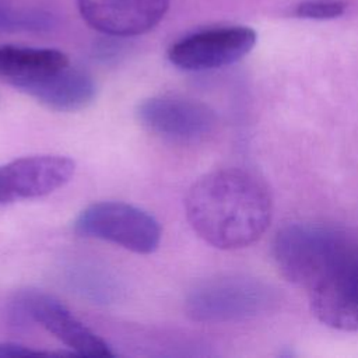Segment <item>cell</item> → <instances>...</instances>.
<instances>
[{
	"label": "cell",
	"instance_id": "cell-1",
	"mask_svg": "<svg viewBox=\"0 0 358 358\" xmlns=\"http://www.w3.org/2000/svg\"><path fill=\"white\" fill-rule=\"evenodd\" d=\"M190 227L214 248L232 250L256 242L273 215L267 185L255 173L224 168L199 178L185 197Z\"/></svg>",
	"mask_w": 358,
	"mask_h": 358
},
{
	"label": "cell",
	"instance_id": "cell-2",
	"mask_svg": "<svg viewBox=\"0 0 358 358\" xmlns=\"http://www.w3.org/2000/svg\"><path fill=\"white\" fill-rule=\"evenodd\" d=\"M345 231L317 222H291L273 241V259L280 273L306 291L350 241Z\"/></svg>",
	"mask_w": 358,
	"mask_h": 358
},
{
	"label": "cell",
	"instance_id": "cell-3",
	"mask_svg": "<svg viewBox=\"0 0 358 358\" xmlns=\"http://www.w3.org/2000/svg\"><path fill=\"white\" fill-rule=\"evenodd\" d=\"M275 294L262 280L225 274L204 280L187 294L185 309L201 323H228L253 319L270 309Z\"/></svg>",
	"mask_w": 358,
	"mask_h": 358
},
{
	"label": "cell",
	"instance_id": "cell-4",
	"mask_svg": "<svg viewBox=\"0 0 358 358\" xmlns=\"http://www.w3.org/2000/svg\"><path fill=\"white\" fill-rule=\"evenodd\" d=\"M73 227L81 236L106 241L140 255L152 253L161 242L159 222L147 211L122 201L85 207Z\"/></svg>",
	"mask_w": 358,
	"mask_h": 358
},
{
	"label": "cell",
	"instance_id": "cell-5",
	"mask_svg": "<svg viewBox=\"0 0 358 358\" xmlns=\"http://www.w3.org/2000/svg\"><path fill=\"white\" fill-rule=\"evenodd\" d=\"M312 313L323 324L358 331V241L350 238L308 289Z\"/></svg>",
	"mask_w": 358,
	"mask_h": 358
},
{
	"label": "cell",
	"instance_id": "cell-6",
	"mask_svg": "<svg viewBox=\"0 0 358 358\" xmlns=\"http://www.w3.org/2000/svg\"><path fill=\"white\" fill-rule=\"evenodd\" d=\"M11 324L25 326L28 322L41 324L66 347L81 357L112 358L109 345L81 323L55 296L36 289L18 292L8 305Z\"/></svg>",
	"mask_w": 358,
	"mask_h": 358
},
{
	"label": "cell",
	"instance_id": "cell-7",
	"mask_svg": "<svg viewBox=\"0 0 358 358\" xmlns=\"http://www.w3.org/2000/svg\"><path fill=\"white\" fill-rule=\"evenodd\" d=\"M256 32L243 25H224L196 31L171 45L169 62L187 71H204L232 64L255 46Z\"/></svg>",
	"mask_w": 358,
	"mask_h": 358
},
{
	"label": "cell",
	"instance_id": "cell-8",
	"mask_svg": "<svg viewBox=\"0 0 358 358\" xmlns=\"http://www.w3.org/2000/svg\"><path fill=\"white\" fill-rule=\"evenodd\" d=\"M136 117L152 134L182 143L199 141L217 126V115L210 106L180 95L147 98L137 105Z\"/></svg>",
	"mask_w": 358,
	"mask_h": 358
},
{
	"label": "cell",
	"instance_id": "cell-9",
	"mask_svg": "<svg viewBox=\"0 0 358 358\" xmlns=\"http://www.w3.org/2000/svg\"><path fill=\"white\" fill-rule=\"evenodd\" d=\"M76 169L62 155L22 157L0 166V204L46 196L64 186Z\"/></svg>",
	"mask_w": 358,
	"mask_h": 358
},
{
	"label": "cell",
	"instance_id": "cell-10",
	"mask_svg": "<svg viewBox=\"0 0 358 358\" xmlns=\"http://www.w3.org/2000/svg\"><path fill=\"white\" fill-rule=\"evenodd\" d=\"M83 20L110 36H136L151 31L165 17L171 0H77Z\"/></svg>",
	"mask_w": 358,
	"mask_h": 358
},
{
	"label": "cell",
	"instance_id": "cell-11",
	"mask_svg": "<svg viewBox=\"0 0 358 358\" xmlns=\"http://www.w3.org/2000/svg\"><path fill=\"white\" fill-rule=\"evenodd\" d=\"M67 64L69 57L57 49L0 46V78L22 92Z\"/></svg>",
	"mask_w": 358,
	"mask_h": 358
},
{
	"label": "cell",
	"instance_id": "cell-12",
	"mask_svg": "<svg viewBox=\"0 0 358 358\" xmlns=\"http://www.w3.org/2000/svg\"><path fill=\"white\" fill-rule=\"evenodd\" d=\"M25 94L57 112H74L88 106L96 94L92 77L71 64L31 85Z\"/></svg>",
	"mask_w": 358,
	"mask_h": 358
},
{
	"label": "cell",
	"instance_id": "cell-13",
	"mask_svg": "<svg viewBox=\"0 0 358 358\" xmlns=\"http://www.w3.org/2000/svg\"><path fill=\"white\" fill-rule=\"evenodd\" d=\"M50 24L48 14L32 10L13 8L0 1V29L4 31H41Z\"/></svg>",
	"mask_w": 358,
	"mask_h": 358
},
{
	"label": "cell",
	"instance_id": "cell-14",
	"mask_svg": "<svg viewBox=\"0 0 358 358\" xmlns=\"http://www.w3.org/2000/svg\"><path fill=\"white\" fill-rule=\"evenodd\" d=\"M345 7L341 0H306L295 7L294 14L309 20H331L340 17Z\"/></svg>",
	"mask_w": 358,
	"mask_h": 358
},
{
	"label": "cell",
	"instance_id": "cell-15",
	"mask_svg": "<svg viewBox=\"0 0 358 358\" xmlns=\"http://www.w3.org/2000/svg\"><path fill=\"white\" fill-rule=\"evenodd\" d=\"M45 354L41 350H34L32 347H27L18 343H0V358L4 357H28V355H42Z\"/></svg>",
	"mask_w": 358,
	"mask_h": 358
}]
</instances>
